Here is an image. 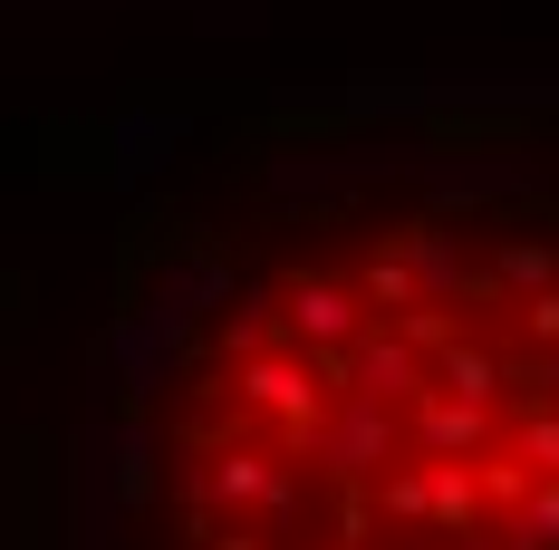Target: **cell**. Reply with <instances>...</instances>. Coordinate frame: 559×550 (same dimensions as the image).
<instances>
[{
	"instance_id": "6da1fadb",
	"label": "cell",
	"mask_w": 559,
	"mask_h": 550,
	"mask_svg": "<svg viewBox=\"0 0 559 550\" xmlns=\"http://www.w3.org/2000/svg\"><path fill=\"white\" fill-rule=\"evenodd\" d=\"M521 155V116H299L145 194L87 550H559V184Z\"/></svg>"
}]
</instances>
